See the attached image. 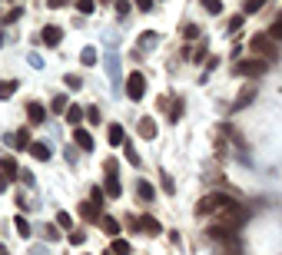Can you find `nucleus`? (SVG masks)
I'll list each match as a JSON object with an SVG mask.
<instances>
[{
    "instance_id": "nucleus-1",
    "label": "nucleus",
    "mask_w": 282,
    "mask_h": 255,
    "mask_svg": "<svg viewBox=\"0 0 282 255\" xmlns=\"http://www.w3.org/2000/svg\"><path fill=\"white\" fill-rule=\"evenodd\" d=\"M249 50L259 56V60H279V44L269 37V33H256V37H249Z\"/></svg>"
},
{
    "instance_id": "nucleus-2",
    "label": "nucleus",
    "mask_w": 282,
    "mask_h": 255,
    "mask_svg": "<svg viewBox=\"0 0 282 255\" xmlns=\"http://www.w3.org/2000/svg\"><path fill=\"white\" fill-rule=\"evenodd\" d=\"M229 205H236V199L226 193H216V196H203L196 202V216H213V212H226Z\"/></svg>"
},
{
    "instance_id": "nucleus-3",
    "label": "nucleus",
    "mask_w": 282,
    "mask_h": 255,
    "mask_svg": "<svg viewBox=\"0 0 282 255\" xmlns=\"http://www.w3.org/2000/svg\"><path fill=\"white\" fill-rule=\"evenodd\" d=\"M103 169H107V182H103V189H107V196H123V186H119V162L116 159H107L103 162Z\"/></svg>"
},
{
    "instance_id": "nucleus-4",
    "label": "nucleus",
    "mask_w": 282,
    "mask_h": 255,
    "mask_svg": "<svg viewBox=\"0 0 282 255\" xmlns=\"http://www.w3.org/2000/svg\"><path fill=\"white\" fill-rule=\"evenodd\" d=\"M126 96H130V100H143L146 96V76L139 73V70H133V73L126 76Z\"/></svg>"
},
{
    "instance_id": "nucleus-5",
    "label": "nucleus",
    "mask_w": 282,
    "mask_h": 255,
    "mask_svg": "<svg viewBox=\"0 0 282 255\" xmlns=\"http://www.w3.org/2000/svg\"><path fill=\"white\" fill-rule=\"evenodd\" d=\"M266 67H269V63L256 56V60H243V63L236 67V73H243V76H259V73H266Z\"/></svg>"
},
{
    "instance_id": "nucleus-6",
    "label": "nucleus",
    "mask_w": 282,
    "mask_h": 255,
    "mask_svg": "<svg viewBox=\"0 0 282 255\" xmlns=\"http://www.w3.org/2000/svg\"><path fill=\"white\" fill-rule=\"evenodd\" d=\"M40 40H44L47 47H56L63 40V30H60V27H53V24H47L44 30H40Z\"/></svg>"
},
{
    "instance_id": "nucleus-7",
    "label": "nucleus",
    "mask_w": 282,
    "mask_h": 255,
    "mask_svg": "<svg viewBox=\"0 0 282 255\" xmlns=\"http://www.w3.org/2000/svg\"><path fill=\"white\" fill-rule=\"evenodd\" d=\"M139 229H143L146 236H153V239L163 236V225H159V219H153V216H143V219H139Z\"/></svg>"
},
{
    "instance_id": "nucleus-8",
    "label": "nucleus",
    "mask_w": 282,
    "mask_h": 255,
    "mask_svg": "<svg viewBox=\"0 0 282 255\" xmlns=\"http://www.w3.org/2000/svg\"><path fill=\"white\" fill-rule=\"evenodd\" d=\"M73 143L80 146L83 153H90V150H93V136H90V130H80V126H76V130H73Z\"/></svg>"
},
{
    "instance_id": "nucleus-9",
    "label": "nucleus",
    "mask_w": 282,
    "mask_h": 255,
    "mask_svg": "<svg viewBox=\"0 0 282 255\" xmlns=\"http://www.w3.org/2000/svg\"><path fill=\"white\" fill-rule=\"evenodd\" d=\"M27 116H30V123H33V126H40V123L47 119V106H40V103H30V106H27Z\"/></svg>"
},
{
    "instance_id": "nucleus-10",
    "label": "nucleus",
    "mask_w": 282,
    "mask_h": 255,
    "mask_svg": "<svg viewBox=\"0 0 282 255\" xmlns=\"http://www.w3.org/2000/svg\"><path fill=\"white\" fill-rule=\"evenodd\" d=\"M107 136H110V146H123V143H126V130H123L119 123H113V126H110Z\"/></svg>"
},
{
    "instance_id": "nucleus-11",
    "label": "nucleus",
    "mask_w": 282,
    "mask_h": 255,
    "mask_svg": "<svg viewBox=\"0 0 282 255\" xmlns=\"http://www.w3.org/2000/svg\"><path fill=\"white\" fill-rule=\"evenodd\" d=\"M136 193H139V199H143V202H153V199H156V189H153V182H146V179L136 182Z\"/></svg>"
},
{
    "instance_id": "nucleus-12",
    "label": "nucleus",
    "mask_w": 282,
    "mask_h": 255,
    "mask_svg": "<svg viewBox=\"0 0 282 255\" xmlns=\"http://www.w3.org/2000/svg\"><path fill=\"white\" fill-rule=\"evenodd\" d=\"M100 229L107 232V236H113V239H116V236H119V219H113V216H103V219H100Z\"/></svg>"
},
{
    "instance_id": "nucleus-13",
    "label": "nucleus",
    "mask_w": 282,
    "mask_h": 255,
    "mask_svg": "<svg viewBox=\"0 0 282 255\" xmlns=\"http://www.w3.org/2000/svg\"><path fill=\"white\" fill-rule=\"evenodd\" d=\"M10 146H13V150H27V146H30V133H27V130H17V133L10 136Z\"/></svg>"
},
{
    "instance_id": "nucleus-14",
    "label": "nucleus",
    "mask_w": 282,
    "mask_h": 255,
    "mask_svg": "<svg viewBox=\"0 0 282 255\" xmlns=\"http://www.w3.org/2000/svg\"><path fill=\"white\" fill-rule=\"evenodd\" d=\"M139 136H143V139H153V136H156V123H153L150 116L139 119Z\"/></svg>"
},
{
    "instance_id": "nucleus-15",
    "label": "nucleus",
    "mask_w": 282,
    "mask_h": 255,
    "mask_svg": "<svg viewBox=\"0 0 282 255\" xmlns=\"http://www.w3.org/2000/svg\"><path fill=\"white\" fill-rule=\"evenodd\" d=\"M30 153H33V159H50V146L47 143H30Z\"/></svg>"
},
{
    "instance_id": "nucleus-16",
    "label": "nucleus",
    "mask_w": 282,
    "mask_h": 255,
    "mask_svg": "<svg viewBox=\"0 0 282 255\" xmlns=\"http://www.w3.org/2000/svg\"><path fill=\"white\" fill-rule=\"evenodd\" d=\"M130 249H133V245L126 242V239H119V236L113 239V245H110V252H113V255H130Z\"/></svg>"
},
{
    "instance_id": "nucleus-17",
    "label": "nucleus",
    "mask_w": 282,
    "mask_h": 255,
    "mask_svg": "<svg viewBox=\"0 0 282 255\" xmlns=\"http://www.w3.org/2000/svg\"><path fill=\"white\" fill-rule=\"evenodd\" d=\"M63 116H67V123H70V126H80V119H83V116H87V113H83V110H80V106H70V110H67V113H63Z\"/></svg>"
},
{
    "instance_id": "nucleus-18",
    "label": "nucleus",
    "mask_w": 282,
    "mask_h": 255,
    "mask_svg": "<svg viewBox=\"0 0 282 255\" xmlns=\"http://www.w3.org/2000/svg\"><path fill=\"white\" fill-rule=\"evenodd\" d=\"M80 216H83V219H90V222H93V219L100 216V205H93V202H83V205H80Z\"/></svg>"
},
{
    "instance_id": "nucleus-19",
    "label": "nucleus",
    "mask_w": 282,
    "mask_h": 255,
    "mask_svg": "<svg viewBox=\"0 0 282 255\" xmlns=\"http://www.w3.org/2000/svg\"><path fill=\"white\" fill-rule=\"evenodd\" d=\"M13 229L20 232V239H30V222H27L24 216H17V219H13Z\"/></svg>"
},
{
    "instance_id": "nucleus-20",
    "label": "nucleus",
    "mask_w": 282,
    "mask_h": 255,
    "mask_svg": "<svg viewBox=\"0 0 282 255\" xmlns=\"http://www.w3.org/2000/svg\"><path fill=\"white\" fill-rule=\"evenodd\" d=\"M13 93H17V80H7V83H0V100H10Z\"/></svg>"
},
{
    "instance_id": "nucleus-21",
    "label": "nucleus",
    "mask_w": 282,
    "mask_h": 255,
    "mask_svg": "<svg viewBox=\"0 0 282 255\" xmlns=\"http://www.w3.org/2000/svg\"><path fill=\"white\" fill-rule=\"evenodd\" d=\"M0 169H4V176H7V179H17V162H13V159H4V162H0Z\"/></svg>"
},
{
    "instance_id": "nucleus-22",
    "label": "nucleus",
    "mask_w": 282,
    "mask_h": 255,
    "mask_svg": "<svg viewBox=\"0 0 282 255\" xmlns=\"http://www.w3.org/2000/svg\"><path fill=\"white\" fill-rule=\"evenodd\" d=\"M80 60L87 63V67H96V47H83V53H80Z\"/></svg>"
},
{
    "instance_id": "nucleus-23",
    "label": "nucleus",
    "mask_w": 282,
    "mask_h": 255,
    "mask_svg": "<svg viewBox=\"0 0 282 255\" xmlns=\"http://www.w3.org/2000/svg\"><path fill=\"white\" fill-rule=\"evenodd\" d=\"M269 37L276 40V44H282V13L276 17V24H272V30H269Z\"/></svg>"
},
{
    "instance_id": "nucleus-24",
    "label": "nucleus",
    "mask_w": 282,
    "mask_h": 255,
    "mask_svg": "<svg viewBox=\"0 0 282 255\" xmlns=\"http://www.w3.org/2000/svg\"><path fill=\"white\" fill-rule=\"evenodd\" d=\"M56 225L70 232V225H73V216H70V212H60V216H56Z\"/></svg>"
},
{
    "instance_id": "nucleus-25",
    "label": "nucleus",
    "mask_w": 282,
    "mask_h": 255,
    "mask_svg": "<svg viewBox=\"0 0 282 255\" xmlns=\"http://www.w3.org/2000/svg\"><path fill=\"white\" fill-rule=\"evenodd\" d=\"M203 10H206V13H219L223 4H219V0H203Z\"/></svg>"
},
{
    "instance_id": "nucleus-26",
    "label": "nucleus",
    "mask_w": 282,
    "mask_h": 255,
    "mask_svg": "<svg viewBox=\"0 0 282 255\" xmlns=\"http://www.w3.org/2000/svg\"><path fill=\"white\" fill-rule=\"evenodd\" d=\"M183 116V100H176L173 106H169V119H173V123H176V119H179Z\"/></svg>"
},
{
    "instance_id": "nucleus-27",
    "label": "nucleus",
    "mask_w": 282,
    "mask_h": 255,
    "mask_svg": "<svg viewBox=\"0 0 282 255\" xmlns=\"http://www.w3.org/2000/svg\"><path fill=\"white\" fill-rule=\"evenodd\" d=\"M123 153H126V159H130L133 166H139V156H136V150H133L130 143H123Z\"/></svg>"
},
{
    "instance_id": "nucleus-28",
    "label": "nucleus",
    "mask_w": 282,
    "mask_h": 255,
    "mask_svg": "<svg viewBox=\"0 0 282 255\" xmlns=\"http://www.w3.org/2000/svg\"><path fill=\"white\" fill-rule=\"evenodd\" d=\"M90 202L103 209V189H100V186H93V193H90Z\"/></svg>"
},
{
    "instance_id": "nucleus-29",
    "label": "nucleus",
    "mask_w": 282,
    "mask_h": 255,
    "mask_svg": "<svg viewBox=\"0 0 282 255\" xmlns=\"http://www.w3.org/2000/svg\"><path fill=\"white\" fill-rule=\"evenodd\" d=\"M266 0H246V13H259Z\"/></svg>"
},
{
    "instance_id": "nucleus-30",
    "label": "nucleus",
    "mask_w": 282,
    "mask_h": 255,
    "mask_svg": "<svg viewBox=\"0 0 282 255\" xmlns=\"http://www.w3.org/2000/svg\"><path fill=\"white\" fill-rule=\"evenodd\" d=\"M139 44H143V47H153V44H156V33H153V30L139 33Z\"/></svg>"
},
{
    "instance_id": "nucleus-31",
    "label": "nucleus",
    "mask_w": 282,
    "mask_h": 255,
    "mask_svg": "<svg viewBox=\"0 0 282 255\" xmlns=\"http://www.w3.org/2000/svg\"><path fill=\"white\" fill-rule=\"evenodd\" d=\"M252 93H256V90H246V93H243V96H239V100H236V106H232V110H243V106L252 100Z\"/></svg>"
},
{
    "instance_id": "nucleus-32",
    "label": "nucleus",
    "mask_w": 282,
    "mask_h": 255,
    "mask_svg": "<svg viewBox=\"0 0 282 255\" xmlns=\"http://www.w3.org/2000/svg\"><path fill=\"white\" fill-rule=\"evenodd\" d=\"M76 10L80 13H93V0H76Z\"/></svg>"
},
{
    "instance_id": "nucleus-33",
    "label": "nucleus",
    "mask_w": 282,
    "mask_h": 255,
    "mask_svg": "<svg viewBox=\"0 0 282 255\" xmlns=\"http://www.w3.org/2000/svg\"><path fill=\"white\" fill-rule=\"evenodd\" d=\"M163 189H166V193H176V182H173V176H169V173H163Z\"/></svg>"
},
{
    "instance_id": "nucleus-34",
    "label": "nucleus",
    "mask_w": 282,
    "mask_h": 255,
    "mask_svg": "<svg viewBox=\"0 0 282 255\" xmlns=\"http://www.w3.org/2000/svg\"><path fill=\"white\" fill-rule=\"evenodd\" d=\"M83 113H87L90 123H100V110H96V106H90V110H83Z\"/></svg>"
},
{
    "instance_id": "nucleus-35",
    "label": "nucleus",
    "mask_w": 282,
    "mask_h": 255,
    "mask_svg": "<svg viewBox=\"0 0 282 255\" xmlns=\"http://www.w3.org/2000/svg\"><path fill=\"white\" fill-rule=\"evenodd\" d=\"M183 33H186V40H199V30H196L193 24H189V27H183Z\"/></svg>"
},
{
    "instance_id": "nucleus-36",
    "label": "nucleus",
    "mask_w": 282,
    "mask_h": 255,
    "mask_svg": "<svg viewBox=\"0 0 282 255\" xmlns=\"http://www.w3.org/2000/svg\"><path fill=\"white\" fill-rule=\"evenodd\" d=\"M83 239H87V236H83L80 229H73V232H70V242H73V245H83Z\"/></svg>"
},
{
    "instance_id": "nucleus-37",
    "label": "nucleus",
    "mask_w": 282,
    "mask_h": 255,
    "mask_svg": "<svg viewBox=\"0 0 282 255\" xmlns=\"http://www.w3.org/2000/svg\"><path fill=\"white\" fill-rule=\"evenodd\" d=\"M130 10H133V7L126 4V0H119V4H116V13H119V17H126V13H130Z\"/></svg>"
},
{
    "instance_id": "nucleus-38",
    "label": "nucleus",
    "mask_w": 282,
    "mask_h": 255,
    "mask_svg": "<svg viewBox=\"0 0 282 255\" xmlns=\"http://www.w3.org/2000/svg\"><path fill=\"white\" fill-rule=\"evenodd\" d=\"M80 83H83V80H80L76 73H73V76H67V87H70V90H80Z\"/></svg>"
},
{
    "instance_id": "nucleus-39",
    "label": "nucleus",
    "mask_w": 282,
    "mask_h": 255,
    "mask_svg": "<svg viewBox=\"0 0 282 255\" xmlns=\"http://www.w3.org/2000/svg\"><path fill=\"white\" fill-rule=\"evenodd\" d=\"M20 13H24V10H10V13H4V24H13V20H20Z\"/></svg>"
},
{
    "instance_id": "nucleus-40",
    "label": "nucleus",
    "mask_w": 282,
    "mask_h": 255,
    "mask_svg": "<svg viewBox=\"0 0 282 255\" xmlns=\"http://www.w3.org/2000/svg\"><path fill=\"white\" fill-rule=\"evenodd\" d=\"M53 110H63V113H67V96H56V100H53Z\"/></svg>"
},
{
    "instance_id": "nucleus-41",
    "label": "nucleus",
    "mask_w": 282,
    "mask_h": 255,
    "mask_svg": "<svg viewBox=\"0 0 282 255\" xmlns=\"http://www.w3.org/2000/svg\"><path fill=\"white\" fill-rule=\"evenodd\" d=\"M133 4H136L139 10H153V0H133Z\"/></svg>"
},
{
    "instance_id": "nucleus-42",
    "label": "nucleus",
    "mask_w": 282,
    "mask_h": 255,
    "mask_svg": "<svg viewBox=\"0 0 282 255\" xmlns=\"http://www.w3.org/2000/svg\"><path fill=\"white\" fill-rule=\"evenodd\" d=\"M47 4H50V7H67L70 0H47Z\"/></svg>"
},
{
    "instance_id": "nucleus-43",
    "label": "nucleus",
    "mask_w": 282,
    "mask_h": 255,
    "mask_svg": "<svg viewBox=\"0 0 282 255\" xmlns=\"http://www.w3.org/2000/svg\"><path fill=\"white\" fill-rule=\"evenodd\" d=\"M7 182H10V179H7V176L0 173V193H4V189H7Z\"/></svg>"
},
{
    "instance_id": "nucleus-44",
    "label": "nucleus",
    "mask_w": 282,
    "mask_h": 255,
    "mask_svg": "<svg viewBox=\"0 0 282 255\" xmlns=\"http://www.w3.org/2000/svg\"><path fill=\"white\" fill-rule=\"evenodd\" d=\"M0 255H10V252H7V249H0Z\"/></svg>"
},
{
    "instance_id": "nucleus-45",
    "label": "nucleus",
    "mask_w": 282,
    "mask_h": 255,
    "mask_svg": "<svg viewBox=\"0 0 282 255\" xmlns=\"http://www.w3.org/2000/svg\"><path fill=\"white\" fill-rule=\"evenodd\" d=\"M110 255H113V252H110Z\"/></svg>"
}]
</instances>
